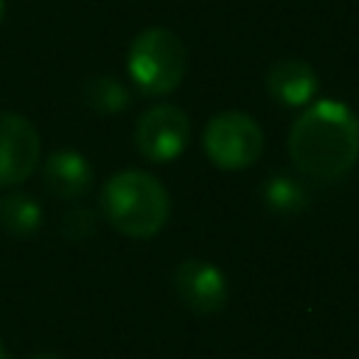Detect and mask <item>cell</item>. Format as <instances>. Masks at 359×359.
I'll use <instances>...</instances> for the list:
<instances>
[{
    "label": "cell",
    "mask_w": 359,
    "mask_h": 359,
    "mask_svg": "<svg viewBox=\"0 0 359 359\" xmlns=\"http://www.w3.org/2000/svg\"><path fill=\"white\" fill-rule=\"evenodd\" d=\"M289 157L311 180H339L359 160V118L342 101H317L294 121Z\"/></svg>",
    "instance_id": "cell-1"
},
{
    "label": "cell",
    "mask_w": 359,
    "mask_h": 359,
    "mask_svg": "<svg viewBox=\"0 0 359 359\" xmlns=\"http://www.w3.org/2000/svg\"><path fill=\"white\" fill-rule=\"evenodd\" d=\"M101 210L118 233L129 238H151L168 222L171 196L157 177L129 168L104 182Z\"/></svg>",
    "instance_id": "cell-2"
},
{
    "label": "cell",
    "mask_w": 359,
    "mask_h": 359,
    "mask_svg": "<svg viewBox=\"0 0 359 359\" xmlns=\"http://www.w3.org/2000/svg\"><path fill=\"white\" fill-rule=\"evenodd\" d=\"M129 79L146 95H165L180 87L188 67V50L182 39L168 28L140 31L126 53Z\"/></svg>",
    "instance_id": "cell-3"
},
{
    "label": "cell",
    "mask_w": 359,
    "mask_h": 359,
    "mask_svg": "<svg viewBox=\"0 0 359 359\" xmlns=\"http://www.w3.org/2000/svg\"><path fill=\"white\" fill-rule=\"evenodd\" d=\"M202 143L210 163H216L224 171H241L261 157L264 135L252 115L224 109L208 121Z\"/></svg>",
    "instance_id": "cell-4"
},
{
    "label": "cell",
    "mask_w": 359,
    "mask_h": 359,
    "mask_svg": "<svg viewBox=\"0 0 359 359\" xmlns=\"http://www.w3.org/2000/svg\"><path fill=\"white\" fill-rule=\"evenodd\" d=\"M191 140V118L174 104H157L137 118L135 143L137 151L151 163L177 160Z\"/></svg>",
    "instance_id": "cell-5"
},
{
    "label": "cell",
    "mask_w": 359,
    "mask_h": 359,
    "mask_svg": "<svg viewBox=\"0 0 359 359\" xmlns=\"http://www.w3.org/2000/svg\"><path fill=\"white\" fill-rule=\"evenodd\" d=\"M39 163V135L17 112H0V188L25 182Z\"/></svg>",
    "instance_id": "cell-6"
},
{
    "label": "cell",
    "mask_w": 359,
    "mask_h": 359,
    "mask_svg": "<svg viewBox=\"0 0 359 359\" xmlns=\"http://www.w3.org/2000/svg\"><path fill=\"white\" fill-rule=\"evenodd\" d=\"M174 292L182 306L196 314L222 311L227 303V280L222 269L199 258H188L174 269Z\"/></svg>",
    "instance_id": "cell-7"
},
{
    "label": "cell",
    "mask_w": 359,
    "mask_h": 359,
    "mask_svg": "<svg viewBox=\"0 0 359 359\" xmlns=\"http://www.w3.org/2000/svg\"><path fill=\"white\" fill-rule=\"evenodd\" d=\"M320 87V79L314 67L303 59H280L266 73V90L269 95L283 107H303L314 98Z\"/></svg>",
    "instance_id": "cell-8"
},
{
    "label": "cell",
    "mask_w": 359,
    "mask_h": 359,
    "mask_svg": "<svg viewBox=\"0 0 359 359\" xmlns=\"http://www.w3.org/2000/svg\"><path fill=\"white\" fill-rule=\"evenodd\" d=\"M42 177H45V185L50 194H56L62 199H76L93 185V165L87 163V157L81 151L62 149L45 160Z\"/></svg>",
    "instance_id": "cell-9"
},
{
    "label": "cell",
    "mask_w": 359,
    "mask_h": 359,
    "mask_svg": "<svg viewBox=\"0 0 359 359\" xmlns=\"http://www.w3.org/2000/svg\"><path fill=\"white\" fill-rule=\"evenodd\" d=\"M0 224L11 236H34L42 224V208L25 194L3 196L0 199Z\"/></svg>",
    "instance_id": "cell-10"
},
{
    "label": "cell",
    "mask_w": 359,
    "mask_h": 359,
    "mask_svg": "<svg viewBox=\"0 0 359 359\" xmlns=\"http://www.w3.org/2000/svg\"><path fill=\"white\" fill-rule=\"evenodd\" d=\"M261 194H264L266 208L275 210V213H297V210L306 208V191L286 174L269 177Z\"/></svg>",
    "instance_id": "cell-11"
},
{
    "label": "cell",
    "mask_w": 359,
    "mask_h": 359,
    "mask_svg": "<svg viewBox=\"0 0 359 359\" xmlns=\"http://www.w3.org/2000/svg\"><path fill=\"white\" fill-rule=\"evenodd\" d=\"M84 95H87V104L98 112H118L129 104L126 98V90L109 79V76H101V79H93L87 87H84Z\"/></svg>",
    "instance_id": "cell-12"
},
{
    "label": "cell",
    "mask_w": 359,
    "mask_h": 359,
    "mask_svg": "<svg viewBox=\"0 0 359 359\" xmlns=\"http://www.w3.org/2000/svg\"><path fill=\"white\" fill-rule=\"evenodd\" d=\"M31 359H59V356H53V353H39V356H31Z\"/></svg>",
    "instance_id": "cell-13"
},
{
    "label": "cell",
    "mask_w": 359,
    "mask_h": 359,
    "mask_svg": "<svg viewBox=\"0 0 359 359\" xmlns=\"http://www.w3.org/2000/svg\"><path fill=\"white\" fill-rule=\"evenodd\" d=\"M3 14H6V0H0V22H3Z\"/></svg>",
    "instance_id": "cell-14"
},
{
    "label": "cell",
    "mask_w": 359,
    "mask_h": 359,
    "mask_svg": "<svg viewBox=\"0 0 359 359\" xmlns=\"http://www.w3.org/2000/svg\"><path fill=\"white\" fill-rule=\"evenodd\" d=\"M0 359H8V353H6V348H3V342H0Z\"/></svg>",
    "instance_id": "cell-15"
}]
</instances>
